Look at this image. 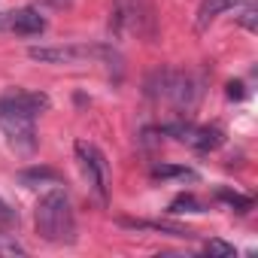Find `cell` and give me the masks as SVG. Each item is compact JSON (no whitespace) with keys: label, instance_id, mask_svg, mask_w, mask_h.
I'll return each mask as SVG.
<instances>
[{"label":"cell","instance_id":"cell-13","mask_svg":"<svg viewBox=\"0 0 258 258\" xmlns=\"http://www.w3.org/2000/svg\"><path fill=\"white\" fill-rule=\"evenodd\" d=\"M152 179H182V182H198V173L182 164H155Z\"/></svg>","mask_w":258,"mask_h":258},{"label":"cell","instance_id":"cell-14","mask_svg":"<svg viewBox=\"0 0 258 258\" xmlns=\"http://www.w3.org/2000/svg\"><path fill=\"white\" fill-rule=\"evenodd\" d=\"M0 255H28V249L19 243L16 234H10V228H0Z\"/></svg>","mask_w":258,"mask_h":258},{"label":"cell","instance_id":"cell-9","mask_svg":"<svg viewBox=\"0 0 258 258\" xmlns=\"http://www.w3.org/2000/svg\"><path fill=\"white\" fill-rule=\"evenodd\" d=\"M0 109L7 112H25V115H40L49 109V97L43 91H7L4 97H0Z\"/></svg>","mask_w":258,"mask_h":258},{"label":"cell","instance_id":"cell-4","mask_svg":"<svg viewBox=\"0 0 258 258\" xmlns=\"http://www.w3.org/2000/svg\"><path fill=\"white\" fill-rule=\"evenodd\" d=\"M28 55L40 64H82V61H115V49L103 43H61V46H31Z\"/></svg>","mask_w":258,"mask_h":258},{"label":"cell","instance_id":"cell-16","mask_svg":"<svg viewBox=\"0 0 258 258\" xmlns=\"http://www.w3.org/2000/svg\"><path fill=\"white\" fill-rule=\"evenodd\" d=\"M13 225H19V213L0 198V228H13Z\"/></svg>","mask_w":258,"mask_h":258},{"label":"cell","instance_id":"cell-10","mask_svg":"<svg viewBox=\"0 0 258 258\" xmlns=\"http://www.w3.org/2000/svg\"><path fill=\"white\" fill-rule=\"evenodd\" d=\"M124 228H137V231H158V234H170V237H182V240H191L198 237L191 228L185 225H170V222H146V219H121Z\"/></svg>","mask_w":258,"mask_h":258},{"label":"cell","instance_id":"cell-15","mask_svg":"<svg viewBox=\"0 0 258 258\" xmlns=\"http://www.w3.org/2000/svg\"><path fill=\"white\" fill-rule=\"evenodd\" d=\"M204 204L195 198V195H179L173 204H170V213H201Z\"/></svg>","mask_w":258,"mask_h":258},{"label":"cell","instance_id":"cell-12","mask_svg":"<svg viewBox=\"0 0 258 258\" xmlns=\"http://www.w3.org/2000/svg\"><path fill=\"white\" fill-rule=\"evenodd\" d=\"M19 182H22L25 188H40V185H46V182L58 185L61 176H58V170H52V167H28V170L19 173Z\"/></svg>","mask_w":258,"mask_h":258},{"label":"cell","instance_id":"cell-21","mask_svg":"<svg viewBox=\"0 0 258 258\" xmlns=\"http://www.w3.org/2000/svg\"><path fill=\"white\" fill-rule=\"evenodd\" d=\"M52 4H55V7H67V4H70V0H52Z\"/></svg>","mask_w":258,"mask_h":258},{"label":"cell","instance_id":"cell-5","mask_svg":"<svg viewBox=\"0 0 258 258\" xmlns=\"http://www.w3.org/2000/svg\"><path fill=\"white\" fill-rule=\"evenodd\" d=\"M76 161H79V167H82L91 191L97 195V201L106 204V195H109V161H106V155L94 143L79 140L76 143Z\"/></svg>","mask_w":258,"mask_h":258},{"label":"cell","instance_id":"cell-19","mask_svg":"<svg viewBox=\"0 0 258 258\" xmlns=\"http://www.w3.org/2000/svg\"><path fill=\"white\" fill-rule=\"evenodd\" d=\"M240 25H243L246 31H255V7H252V4L243 10V16H240Z\"/></svg>","mask_w":258,"mask_h":258},{"label":"cell","instance_id":"cell-3","mask_svg":"<svg viewBox=\"0 0 258 258\" xmlns=\"http://www.w3.org/2000/svg\"><path fill=\"white\" fill-rule=\"evenodd\" d=\"M112 31L118 37H140L152 40L155 37V4L152 0H112Z\"/></svg>","mask_w":258,"mask_h":258},{"label":"cell","instance_id":"cell-1","mask_svg":"<svg viewBox=\"0 0 258 258\" xmlns=\"http://www.w3.org/2000/svg\"><path fill=\"white\" fill-rule=\"evenodd\" d=\"M34 222H37V234L46 243L61 246V243L76 240V216H73V207H70V198L64 188H49L40 198Z\"/></svg>","mask_w":258,"mask_h":258},{"label":"cell","instance_id":"cell-8","mask_svg":"<svg viewBox=\"0 0 258 258\" xmlns=\"http://www.w3.org/2000/svg\"><path fill=\"white\" fill-rule=\"evenodd\" d=\"M0 31L4 34H19V37H37V34L46 31V19L34 7L7 10V13H0Z\"/></svg>","mask_w":258,"mask_h":258},{"label":"cell","instance_id":"cell-11","mask_svg":"<svg viewBox=\"0 0 258 258\" xmlns=\"http://www.w3.org/2000/svg\"><path fill=\"white\" fill-rule=\"evenodd\" d=\"M237 4H243V0H204V4L198 7V19H195V28L198 31H207L222 13H228V10H234Z\"/></svg>","mask_w":258,"mask_h":258},{"label":"cell","instance_id":"cell-17","mask_svg":"<svg viewBox=\"0 0 258 258\" xmlns=\"http://www.w3.org/2000/svg\"><path fill=\"white\" fill-rule=\"evenodd\" d=\"M204 252H210V255H237V249L231 243H225V240H207Z\"/></svg>","mask_w":258,"mask_h":258},{"label":"cell","instance_id":"cell-20","mask_svg":"<svg viewBox=\"0 0 258 258\" xmlns=\"http://www.w3.org/2000/svg\"><path fill=\"white\" fill-rule=\"evenodd\" d=\"M240 88H243L240 82H231V85H228V97H237V100H240V97H243V91H240Z\"/></svg>","mask_w":258,"mask_h":258},{"label":"cell","instance_id":"cell-2","mask_svg":"<svg viewBox=\"0 0 258 258\" xmlns=\"http://www.w3.org/2000/svg\"><path fill=\"white\" fill-rule=\"evenodd\" d=\"M146 94L152 100H161V103H170L176 109H195L198 97H201V79L185 73V70H155L149 79H146Z\"/></svg>","mask_w":258,"mask_h":258},{"label":"cell","instance_id":"cell-18","mask_svg":"<svg viewBox=\"0 0 258 258\" xmlns=\"http://www.w3.org/2000/svg\"><path fill=\"white\" fill-rule=\"evenodd\" d=\"M219 198H222V201H228L231 207H240V213L249 207V198H240V195H234V191H225V188L219 191Z\"/></svg>","mask_w":258,"mask_h":258},{"label":"cell","instance_id":"cell-7","mask_svg":"<svg viewBox=\"0 0 258 258\" xmlns=\"http://www.w3.org/2000/svg\"><path fill=\"white\" fill-rule=\"evenodd\" d=\"M161 134L176 137L179 143H185L195 152H210L222 143V131L213 124H195V121H173L167 127H161Z\"/></svg>","mask_w":258,"mask_h":258},{"label":"cell","instance_id":"cell-6","mask_svg":"<svg viewBox=\"0 0 258 258\" xmlns=\"http://www.w3.org/2000/svg\"><path fill=\"white\" fill-rule=\"evenodd\" d=\"M0 131L19 155H31L37 149V115L0 109Z\"/></svg>","mask_w":258,"mask_h":258}]
</instances>
